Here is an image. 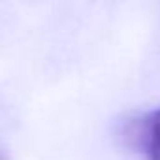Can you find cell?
Wrapping results in <instances>:
<instances>
[{"mask_svg":"<svg viewBox=\"0 0 160 160\" xmlns=\"http://www.w3.org/2000/svg\"><path fill=\"white\" fill-rule=\"evenodd\" d=\"M132 139L145 152L147 160H160V109L141 117L136 122Z\"/></svg>","mask_w":160,"mask_h":160,"instance_id":"1","label":"cell"}]
</instances>
